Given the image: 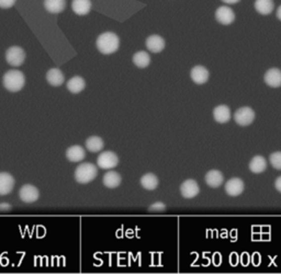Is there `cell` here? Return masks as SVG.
I'll return each instance as SVG.
<instances>
[{"mask_svg": "<svg viewBox=\"0 0 281 274\" xmlns=\"http://www.w3.org/2000/svg\"><path fill=\"white\" fill-rule=\"evenodd\" d=\"M67 89L72 94H79L82 93L85 87H86V82L80 76H74L69 79L66 84Z\"/></svg>", "mask_w": 281, "mask_h": 274, "instance_id": "cell-20", "label": "cell"}, {"mask_svg": "<svg viewBox=\"0 0 281 274\" xmlns=\"http://www.w3.org/2000/svg\"><path fill=\"white\" fill-rule=\"evenodd\" d=\"M145 44H146L148 51L153 53H159L165 49V40L160 36H157V34L148 37Z\"/></svg>", "mask_w": 281, "mask_h": 274, "instance_id": "cell-14", "label": "cell"}, {"mask_svg": "<svg viewBox=\"0 0 281 274\" xmlns=\"http://www.w3.org/2000/svg\"><path fill=\"white\" fill-rule=\"evenodd\" d=\"M140 184L147 191H154L158 186V178L155 174L147 173L140 178Z\"/></svg>", "mask_w": 281, "mask_h": 274, "instance_id": "cell-25", "label": "cell"}, {"mask_svg": "<svg viewBox=\"0 0 281 274\" xmlns=\"http://www.w3.org/2000/svg\"><path fill=\"white\" fill-rule=\"evenodd\" d=\"M47 81L54 87H58L64 84V74L59 68H51L47 73Z\"/></svg>", "mask_w": 281, "mask_h": 274, "instance_id": "cell-18", "label": "cell"}, {"mask_svg": "<svg viewBox=\"0 0 281 274\" xmlns=\"http://www.w3.org/2000/svg\"><path fill=\"white\" fill-rule=\"evenodd\" d=\"M14 187V178L7 172L0 173V195H8Z\"/></svg>", "mask_w": 281, "mask_h": 274, "instance_id": "cell-12", "label": "cell"}, {"mask_svg": "<svg viewBox=\"0 0 281 274\" xmlns=\"http://www.w3.org/2000/svg\"><path fill=\"white\" fill-rule=\"evenodd\" d=\"M215 18L223 26H229L235 20V13L230 7L222 6L218 8L217 12H215Z\"/></svg>", "mask_w": 281, "mask_h": 274, "instance_id": "cell-9", "label": "cell"}, {"mask_svg": "<svg viewBox=\"0 0 281 274\" xmlns=\"http://www.w3.org/2000/svg\"><path fill=\"white\" fill-rule=\"evenodd\" d=\"M97 174V166L93 163H82L75 171V180L80 184H88L96 178Z\"/></svg>", "mask_w": 281, "mask_h": 274, "instance_id": "cell-3", "label": "cell"}, {"mask_svg": "<svg viewBox=\"0 0 281 274\" xmlns=\"http://www.w3.org/2000/svg\"><path fill=\"white\" fill-rule=\"evenodd\" d=\"M3 86L9 92L17 93L24 87L26 84V77H24L23 73L18 71V69H10L3 75L2 78Z\"/></svg>", "mask_w": 281, "mask_h": 274, "instance_id": "cell-2", "label": "cell"}, {"mask_svg": "<svg viewBox=\"0 0 281 274\" xmlns=\"http://www.w3.org/2000/svg\"><path fill=\"white\" fill-rule=\"evenodd\" d=\"M73 11L78 16H85L92 10V1L90 0H73Z\"/></svg>", "mask_w": 281, "mask_h": 274, "instance_id": "cell-19", "label": "cell"}, {"mask_svg": "<svg viewBox=\"0 0 281 274\" xmlns=\"http://www.w3.org/2000/svg\"><path fill=\"white\" fill-rule=\"evenodd\" d=\"M264 81L269 87L278 88L281 86V71L279 68H270L266 72Z\"/></svg>", "mask_w": 281, "mask_h": 274, "instance_id": "cell-13", "label": "cell"}, {"mask_svg": "<svg viewBox=\"0 0 281 274\" xmlns=\"http://www.w3.org/2000/svg\"><path fill=\"white\" fill-rule=\"evenodd\" d=\"M120 39L113 32H104L97 39V48L102 54H112L118 51Z\"/></svg>", "mask_w": 281, "mask_h": 274, "instance_id": "cell-1", "label": "cell"}, {"mask_svg": "<svg viewBox=\"0 0 281 274\" xmlns=\"http://www.w3.org/2000/svg\"><path fill=\"white\" fill-rule=\"evenodd\" d=\"M223 181H224L223 174L219 170H210L207 174H205V183L212 188L220 187L222 185Z\"/></svg>", "mask_w": 281, "mask_h": 274, "instance_id": "cell-15", "label": "cell"}, {"mask_svg": "<svg viewBox=\"0 0 281 274\" xmlns=\"http://www.w3.org/2000/svg\"><path fill=\"white\" fill-rule=\"evenodd\" d=\"M102 182L104 184V186H107L108 188H115L121 184L122 178L118 172L110 171L104 174Z\"/></svg>", "mask_w": 281, "mask_h": 274, "instance_id": "cell-21", "label": "cell"}, {"mask_svg": "<svg viewBox=\"0 0 281 274\" xmlns=\"http://www.w3.org/2000/svg\"><path fill=\"white\" fill-rule=\"evenodd\" d=\"M222 1L225 3H229V4H233V3H236L240 1V0H222Z\"/></svg>", "mask_w": 281, "mask_h": 274, "instance_id": "cell-33", "label": "cell"}, {"mask_svg": "<svg viewBox=\"0 0 281 274\" xmlns=\"http://www.w3.org/2000/svg\"><path fill=\"white\" fill-rule=\"evenodd\" d=\"M44 7L51 13H61L66 7L65 0H44Z\"/></svg>", "mask_w": 281, "mask_h": 274, "instance_id": "cell-23", "label": "cell"}, {"mask_svg": "<svg viewBox=\"0 0 281 274\" xmlns=\"http://www.w3.org/2000/svg\"><path fill=\"white\" fill-rule=\"evenodd\" d=\"M275 186H276V189H277L279 193H281V176H279L277 180H276Z\"/></svg>", "mask_w": 281, "mask_h": 274, "instance_id": "cell-32", "label": "cell"}, {"mask_svg": "<svg viewBox=\"0 0 281 274\" xmlns=\"http://www.w3.org/2000/svg\"><path fill=\"white\" fill-rule=\"evenodd\" d=\"M266 168H267V162H266V159L262 156L254 157L249 162V170L254 174L263 173Z\"/></svg>", "mask_w": 281, "mask_h": 274, "instance_id": "cell-22", "label": "cell"}, {"mask_svg": "<svg viewBox=\"0 0 281 274\" xmlns=\"http://www.w3.org/2000/svg\"><path fill=\"white\" fill-rule=\"evenodd\" d=\"M133 63L140 68H145L149 65L150 56L147 52L140 51L133 55Z\"/></svg>", "mask_w": 281, "mask_h": 274, "instance_id": "cell-26", "label": "cell"}, {"mask_svg": "<svg viewBox=\"0 0 281 274\" xmlns=\"http://www.w3.org/2000/svg\"><path fill=\"white\" fill-rule=\"evenodd\" d=\"M19 196L22 202L31 204L38 201L40 197V192L37 187L31 185V184H27V185H23L20 188Z\"/></svg>", "mask_w": 281, "mask_h": 274, "instance_id": "cell-7", "label": "cell"}, {"mask_svg": "<svg viewBox=\"0 0 281 274\" xmlns=\"http://www.w3.org/2000/svg\"><path fill=\"white\" fill-rule=\"evenodd\" d=\"M214 120L219 123H227L231 119V109L227 105H220L213 110Z\"/></svg>", "mask_w": 281, "mask_h": 274, "instance_id": "cell-16", "label": "cell"}, {"mask_svg": "<svg viewBox=\"0 0 281 274\" xmlns=\"http://www.w3.org/2000/svg\"><path fill=\"white\" fill-rule=\"evenodd\" d=\"M275 8V4L273 0H256L255 1V9L257 10V12L264 16H267L273 12Z\"/></svg>", "mask_w": 281, "mask_h": 274, "instance_id": "cell-24", "label": "cell"}, {"mask_svg": "<svg viewBox=\"0 0 281 274\" xmlns=\"http://www.w3.org/2000/svg\"><path fill=\"white\" fill-rule=\"evenodd\" d=\"M103 147H104L103 140L100 137L93 136V137H89L86 140V148L90 152L101 151Z\"/></svg>", "mask_w": 281, "mask_h": 274, "instance_id": "cell-27", "label": "cell"}, {"mask_svg": "<svg viewBox=\"0 0 281 274\" xmlns=\"http://www.w3.org/2000/svg\"><path fill=\"white\" fill-rule=\"evenodd\" d=\"M17 0H0V8L2 9H8L11 8L14 3H16Z\"/></svg>", "mask_w": 281, "mask_h": 274, "instance_id": "cell-30", "label": "cell"}, {"mask_svg": "<svg viewBox=\"0 0 281 274\" xmlns=\"http://www.w3.org/2000/svg\"><path fill=\"white\" fill-rule=\"evenodd\" d=\"M199 192V185L194 180H186L182 185H180V193H182L184 198H193L198 195Z\"/></svg>", "mask_w": 281, "mask_h": 274, "instance_id": "cell-8", "label": "cell"}, {"mask_svg": "<svg viewBox=\"0 0 281 274\" xmlns=\"http://www.w3.org/2000/svg\"><path fill=\"white\" fill-rule=\"evenodd\" d=\"M97 163L99 167L103 168V170H110V168H114L115 166H118L119 158L117 154L112 151H105L98 157Z\"/></svg>", "mask_w": 281, "mask_h": 274, "instance_id": "cell-6", "label": "cell"}, {"mask_svg": "<svg viewBox=\"0 0 281 274\" xmlns=\"http://www.w3.org/2000/svg\"><path fill=\"white\" fill-rule=\"evenodd\" d=\"M6 61L11 66H21L26 61V52L20 47H11L6 52Z\"/></svg>", "mask_w": 281, "mask_h": 274, "instance_id": "cell-5", "label": "cell"}, {"mask_svg": "<svg viewBox=\"0 0 281 274\" xmlns=\"http://www.w3.org/2000/svg\"><path fill=\"white\" fill-rule=\"evenodd\" d=\"M165 209H166V205H165L164 203L157 202V203H154L153 205H150L149 208H148V211L155 213V212H164Z\"/></svg>", "mask_w": 281, "mask_h": 274, "instance_id": "cell-29", "label": "cell"}, {"mask_svg": "<svg viewBox=\"0 0 281 274\" xmlns=\"http://www.w3.org/2000/svg\"><path fill=\"white\" fill-rule=\"evenodd\" d=\"M255 111L250 107H242L234 113V120L238 126L247 127L255 120Z\"/></svg>", "mask_w": 281, "mask_h": 274, "instance_id": "cell-4", "label": "cell"}, {"mask_svg": "<svg viewBox=\"0 0 281 274\" xmlns=\"http://www.w3.org/2000/svg\"><path fill=\"white\" fill-rule=\"evenodd\" d=\"M209 76H210V73L208 69L201 65L194 66L191 69V72H190V77H191L193 83L198 84V85H202V84L207 83Z\"/></svg>", "mask_w": 281, "mask_h": 274, "instance_id": "cell-11", "label": "cell"}, {"mask_svg": "<svg viewBox=\"0 0 281 274\" xmlns=\"http://www.w3.org/2000/svg\"><path fill=\"white\" fill-rule=\"evenodd\" d=\"M11 211V205L8 203H2L0 204V212H9Z\"/></svg>", "mask_w": 281, "mask_h": 274, "instance_id": "cell-31", "label": "cell"}, {"mask_svg": "<svg viewBox=\"0 0 281 274\" xmlns=\"http://www.w3.org/2000/svg\"><path fill=\"white\" fill-rule=\"evenodd\" d=\"M66 158L70 162L77 163L83 161L86 158V152L85 149L80 146H72L66 150Z\"/></svg>", "mask_w": 281, "mask_h": 274, "instance_id": "cell-17", "label": "cell"}, {"mask_svg": "<svg viewBox=\"0 0 281 274\" xmlns=\"http://www.w3.org/2000/svg\"><path fill=\"white\" fill-rule=\"evenodd\" d=\"M269 162L272 164V166L275 167L276 170H281V152L277 151L270 154Z\"/></svg>", "mask_w": 281, "mask_h": 274, "instance_id": "cell-28", "label": "cell"}, {"mask_svg": "<svg viewBox=\"0 0 281 274\" xmlns=\"http://www.w3.org/2000/svg\"><path fill=\"white\" fill-rule=\"evenodd\" d=\"M244 182L240 180L238 177H233L231 178L225 184V192H227L228 195L230 196H238L244 191Z\"/></svg>", "mask_w": 281, "mask_h": 274, "instance_id": "cell-10", "label": "cell"}, {"mask_svg": "<svg viewBox=\"0 0 281 274\" xmlns=\"http://www.w3.org/2000/svg\"><path fill=\"white\" fill-rule=\"evenodd\" d=\"M277 18L281 21V6H280V7L278 8V10H277Z\"/></svg>", "mask_w": 281, "mask_h": 274, "instance_id": "cell-34", "label": "cell"}]
</instances>
